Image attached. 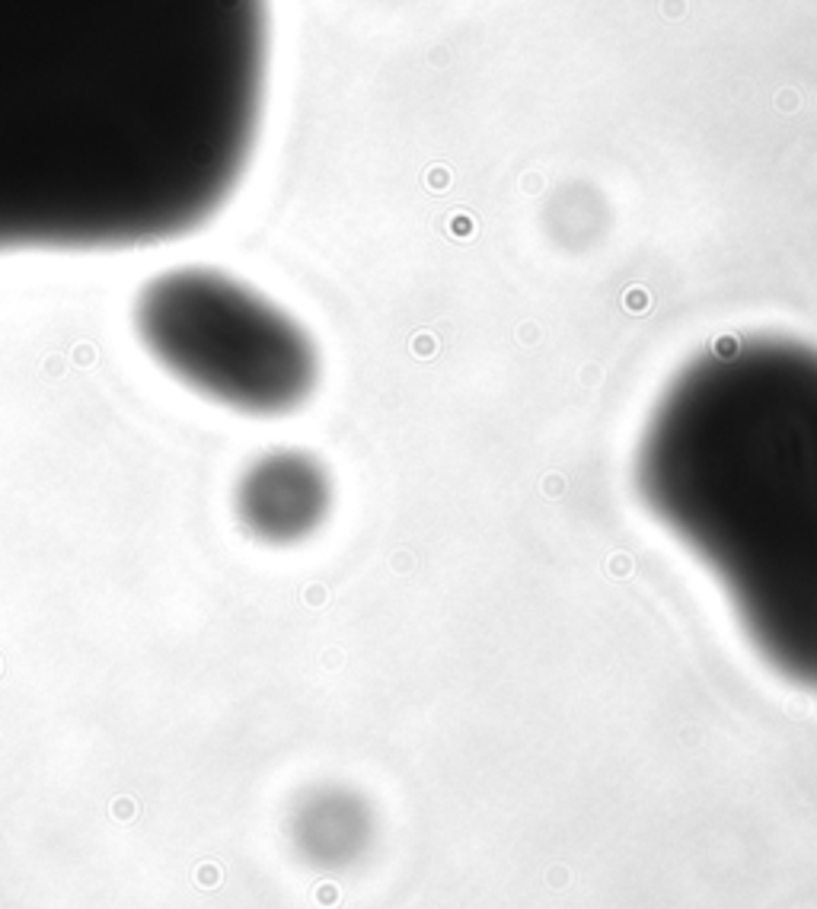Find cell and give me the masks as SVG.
<instances>
[{
  "mask_svg": "<svg viewBox=\"0 0 817 909\" xmlns=\"http://www.w3.org/2000/svg\"><path fill=\"white\" fill-rule=\"evenodd\" d=\"M335 485L310 450L275 447L252 457L234 485L236 524L262 546H297L323 530Z\"/></svg>",
  "mask_w": 817,
  "mask_h": 909,
  "instance_id": "obj_4",
  "label": "cell"
},
{
  "mask_svg": "<svg viewBox=\"0 0 817 909\" xmlns=\"http://www.w3.org/2000/svg\"><path fill=\"white\" fill-rule=\"evenodd\" d=\"M131 326L179 386L246 418H284L313 399L319 348L294 313L214 265H173L144 281Z\"/></svg>",
  "mask_w": 817,
  "mask_h": 909,
  "instance_id": "obj_3",
  "label": "cell"
},
{
  "mask_svg": "<svg viewBox=\"0 0 817 909\" xmlns=\"http://www.w3.org/2000/svg\"><path fill=\"white\" fill-rule=\"evenodd\" d=\"M636 485L766 667L817 692V345L734 335L689 358L639 437Z\"/></svg>",
  "mask_w": 817,
  "mask_h": 909,
  "instance_id": "obj_2",
  "label": "cell"
},
{
  "mask_svg": "<svg viewBox=\"0 0 817 909\" xmlns=\"http://www.w3.org/2000/svg\"><path fill=\"white\" fill-rule=\"evenodd\" d=\"M268 0H0V256L198 234L256 157Z\"/></svg>",
  "mask_w": 817,
  "mask_h": 909,
  "instance_id": "obj_1",
  "label": "cell"
}]
</instances>
